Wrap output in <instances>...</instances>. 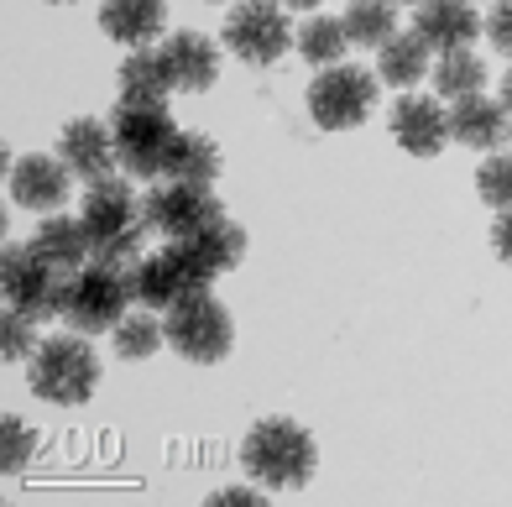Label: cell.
<instances>
[{
  "instance_id": "obj_1",
  "label": "cell",
  "mask_w": 512,
  "mask_h": 507,
  "mask_svg": "<svg viewBox=\"0 0 512 507\" xmlns=\"http://www.w3.org/2000/svg\"><path fill=\"white\" fill-rule=\"evenodd\" d=\"M79 220L89 230V241H95V262H110L121 272H131L136 262H142L152 220H147V199H136V189L126 178L89 183Z\"/></svg>"
},
{
  "instance_id": "obj_2",
  "label": "cell",
  "mask_w": 512,
  "mask_h": 507,
  "mask_svg": "<svg viewBox=\"0 0 512 507\" xmlns=\"http://www.w3.org/2000/svg\"><path fill=\"white\" fill-rule=\"evenodd\" d=\"M241 466H246V476L256 481V487L298 492V487H309V476L319 466V445H314V434L304 424L262 419V424H251L246 440H241Z\"/></svg>"
},
{
  "instance_id": "obj_3",
  "label": "cell",
  "mask_w": 512,
  "mask_h": 507,
  "mask_svg": "<svg viewBox=\"0 0 512 507\" xmlns=\"http://www.w3.org/2000/svg\"><path fill=\"white\" fill-rule=\"evenodd\" d=\"M27 382L42 403H58V408H79L95 398L100 387V356L89 351V340L79 335H53L37 345V356L27 366Z\"/></svg>"
},
{
  "instance_id": "obj_4",
  "label": "cell",
  "mask_w": 512,
  "mask_h": 507,
  "mask_svg": "<svg viewBox=\"0 0 512 507\" xmlns=\"http://www.w3.org/2000/svg\"><path fill=\"white\" fill-rule=\"evenodd\" d=\"M110 136H115V157H121V168L131 178H162V168H168V152L178 142V126L168 105H115L110 115Z\"/></svg>"
},
{
  "instance_id": "obj_5",
  "label": "cell",
  "mask_w": 512,
  "mask_h": 507,
  "mask_svg": "<svg viewBox=\"0 0 512 507\" xmlns=\"http://www.w3.org/2000/svg\"><path fill=\"white\" fill-rule=\"evenodd\" d=\"M209 283H215V272L199 262V251L189 241H168L162 251H147L131 267V298L142 309H162V314L183 304L189 293H204Z\"/></svg>"
},
{
  "instance_id": "obj_6",
  "label": "cell",
  "mask_w": 512,
  "mask_h": 507,
  "mask_svg": "<svg viewBox=\"0 0 512 507\" xmlns=\"http://www.w3.org/2000/svg\"><path fill=\"white\" fill-rule=\"evenodd\" d=\"M162 330H168V345L183 361H199V366L225 361L230 345H236V319H230V309L209 288L173 304L168 319H162Z\"/></svg>"
},
{
  "instance_id": "obj_7",
  "label": "cell",
  "mask_w": 512,
  "mask_h": 507,
  "mask_svg": "<svg viewBox=\"0 0 512 507\" xmlns=\"http://www.w3.org/2000/svg\"><path fill=\"white\" fill-rule=\"evenodd\" d=\"M131 304V272L110 267V262H89L68 278V298H63V319L79 335H100L115 330L126 319Z\"/></svg>"
},
{
  "instance_id": "obj_8",
  "label": "cell",
  "mask_w": 512,
  "mask_h": 507,
  "mask_svg": "<svg viewBox=\"0 0 512 507\" xmlns=\"http://www.w3.org/2000/svg\"><path fill=\"white\" fill-rule=\"evenodd\" d=\"M147 220L157 236L168 241H194L199 230L225 220V204L215 194V183H183V178H162L147 194Z\"/></svg>"
},
{
  "instance_id": "obj_9",
  "label": "cell",
  "mask_w": 512,
  "mask_h": 507,
  "mask_svg": "<svg viewBox=\"0 0 512 507\" xmlns=\"http://www.w3.org/2000/svg\"><path fill=\"white\" fill-rule=\"evenodd\" d=\"M0 278H6V304L32 314V319H53L63 314L68 298V272H58L48 257H37V246H6V262H0Z\"/></svg>"
},
{
  "instance_id": "obj_10",
  "label": "cell",
  "mask_w": 512,
  "mask_h": 507,
  "mask_svg": "<svg viewBox=\"0 0 512 507\" xmlns=\"http://www.w3.org/2000/svg\"><path fill=\"white\" fill-rule=\"evenodd\" d=\"M293 27L283 16V0H241L236 11L225 16V48L251 68H267L293 48Z\"/></svg>"
},
{
  "instance_id": "obj_11",
  "label": "cell",
  "mask_w": 512,
  "mask_h": 507,
  "mask_svg": "<svg viewBox=\"0 0 512 507\" xmlns=\"http://www.w3.org/2000/svg\"><path fill=\"white\" fill-rule=\"evenodd\" d=\"M371 105H377V79L366 74V68H324V74L309 84V115L324 126V131H351L361 126Z\"/></svg>"
},
{
  "instance_id": "obj_12",
  "label": "cell",
  "mask_w": 512,
  "mask_h": 507,
  "mask_svg": "<svg viewBox=\"0 0 512 507\" xmlns=\"http://www.w3.org/2000/svg\"><path fill=\"white\" fill-rule=\"evenodd\" d=\"M68 189H74V173H68V163H63V157H42V152L16 157L11 178H6L11 204H21V210H42V215L63 210Z\"/></svg>"
},
{
  "instance_id": "obj_13",
  "label": "cell",
  "mask_w": 512,
  "mask_h": 507,
  "mask_svg": "<svg viewBox=\"0 0 512 507\" xmlns=\"http://www.w3.org/2000/svg\"><path fill=\"white\" fill-rule=\"evenodd\" d=\"M392 142L408 157H439L450 142V110L434 95H403L392 105Z\"/></svg>"
},
{
  "instance_id": "obj_14",
  "label": "cell",
  "mask_w": 512,
  "mask_h": 507,
  "mask_svg": "<svg viewBox=\"0 0 512 507\" xmlns=\"http://www.w3.org/2000/svg\"><path fill=\"white\" fill-rule=\"evenodd\" d=\"M58 157L68 163V173L84 178V183H100V178H115L121 157H115V136H110V121L100 126L95 115H79L68 121L63 136H58Z\"/></svg>"
},
{
  "instance_id": "obj_15",
  "label": "cell",
  "mask_w": 512,
  "mask_h": 507,
  "mask_svg": "<svg viewBox=\"0 0 512 507\" xmlns=\"http://www.w3.org/2000/svg\"><path fill=\"white\" fill-rule=\"evenodd\" d=\"M507 136H512V126H507V105L502 100L465 95V100L450 105V142L476 147V152H497Z\"/></svg>"
},
{
  "instance_id": "obj_16",
  "label": "cell",
  "mask_w": 512,
  "mask_h": 507,
  "mask_svg": "<svg viewBox=\"0 0 512 507\" xmlns=\"http://www.w3.org/2000/svg\"><path fill=\"white\" fill-rule=\"evenodd\" d=\"M162 58H168L173 89H183V95H204L220 74V53L204 32H178L173 42H162Z\"/></svg>"
},
{
  "instance_id": "obj_17",
  "label": "cell",
  "mask_w": 512,
  "mask_h": 507,
  "mask_svg": "<svg viewBox=\"0 0 512 507\" xmlns=\"http://www.w3.org/2000/svg\"><path fill=\"white\" fill-rule=\"evenodd\" d=\"M413 32L424 37L434 53H455V48H465V42H476L481 21L465 0H424L418 16H413Z\"/></svg>"
},
{
  "instance_id": "obj_18",
  "label": "cell",
  "mask_w": 512,
  "mask_h": 507,
  "mask_svg": "<svg viewBox=\"0 0 512 507\" xmlns=\"http://www.w3.org/2000/svg\"><path fill=\"white\" fill-rule=\"evenodd\" d=\"M32 246H37V257H48L58 272H68V278L95 262V241H89V230H84L79 215H48L37 225Z\"/></svg>"
},
{
  "instance_id": "obj_19",
  "label": "cell",
  "mask_w": 512,
  "mask_h": 507,
  "mask_svg": "<svg viewBox=\"0 0 512 507\" xmlns=\"http://www.w3.org/2000/svg\"><path fill=\"white\" fill-rule=\"evenodd\" d=\"M162 0H105L100 6V32L110 42H126V48H147V42L162 37Z\"/></svg>"
},
{
  "instance_id": "obj_20",
  "label": "cell",
  "mask_w": 512,
  "mask_h": 507,
  "mask_svg": "<svg viewBox=\"0 0 512 507\" xmlns=\"http://www.w3.org/2000/svg\"><path fill=\"white\" fill-rule=\"evenodd\" d=\"M173 95V74L162 48H131V58L121 63V100L126 105H168Z\"/></svg>"
},
{
  "instance_id": "obj_21",
  "label": "cell",
  "mask_w": 512,
  "mask_h": 507,
  "mask_svg": "<svg viewBox=\"0 0 512 507\" xmlns=\"http://www.w3.org/2000/svg\"><path fill=\"white\" fill-rule=\"evenodd\" d=\"M162 178H183V183H215L220 178V147L209 142V136H194L183 131L173 152H168V168H162Z\"/></svg>"
},
{
  "instance_id": "obj_22",
  "label": "cell",
  "mask_w": 512,
  "mask_h": 507,
  "mask_svg": "<svg viewBox=\"0 0 512 507\" xmlns=\"http://www.w3.org/2000/svg\"><path fill=\"white\" fill-rule=\"evenodd\" d=\"M345 37L356 48H382V42L398 37V6L392 0H351L345 11Z\"/></svg>"
},
{
  "instance_id": "obj_23",
  "label": "cell",
  "mask_w": 512,
  "mask_h": 507,
  "mask_svg": "<svg viewBox=\"0 0 512 507\" xmlns=\"http://www.w3.org/2000/svg\"><path fill=\"white\" fill-rule=\"evenodd\" d=\"M377 74L387 84H418V79L429 74V42L418 37V32H398L392 42H382Z\"/></svg>"
},
{
  "instance_id": "obj_24",
  "label": "cell",
  "mask_w": 512,
  "mask_h": 507,
  "mask_svg": "<svg viewBox=\"0 0 512 507\" xmlns=\"http://www.w3.org/2000/svg\"><path fill=\"white\" fill-rule=\"evenodd\" d=\"M481 84H486V63L471 48L439 53V63H434V95L465 100V95H481Z\"/></svg>"
},
{
  "instance_id": "obj_25",
  "label": "cell",
  "mask_w": 512,
  "mask_h": 507,
  "mask_svg": "<svg viewBox=\"0 0 512 507\" xmlns=\"http://www.w3.org/2000/svg\"><path fill=\"white\" fill-rule=\"evenodd\" d=\"M189 246L199 251V262L220 278V272L241 267V257H246V230H241L236 220H215L209 230H199V236H194Z\"/></svg>"
},
{
  "instance_id": "obj_26",
  "label": "cell",
  "mask_w": 512,
  "mask_h": 507,
  "mask_svg": "<svg viewBox=\"0 0 512 507\" xmlns=\"http://www.w3.org/2000/svg\"><path fill=\"white\" fill-rule=\"evenodd\" d=\"M293 48L304 53L309 63H319V68H335V63L345 58V48H351V37H345V21H335V16H309L304 27H298Z\"/></svg>"
},
{
  "instance_id": "obj_27",
  "label": "cell",
  "mask_w": 512,
  "mask_h": 507,
  "mask_svg": "<svg viewBox=\"0 0 512 507\" xmlns=\"http://www.w3.org/2000/svg\"><path fill=\"white\" fill-rule=\"evenodd\" d=\"M157 345H168V330H162L152 314H126L121 325H115V356L121 361H147Z\"/></svg>"
},
{
  "instance_id": "obj_28",
  "label": "cell",
  "mask_w": 512,
  "mask_h": 507,
  "mask_svg": "<svg viewBox=\"0 0 512 507\" xmlns=\"http://www.w3.org/2000/svg\"><path fill=\"white\" fill-rule=\"evenodd\" d=\"M476 194H481V204H492V210H512V157L507 152H492L476 168Z\"/></svg>"
},
{
  "instance_id": "obj_29",
  "label": "cell",
  "mask_w": 512,
  "mask_h": 507,
  "mask_svg": "<svg viewBox=\"0 0 512 507\" xmlns=\"http://www.w3.org/2000/svg\"><path fill=\"white\" fill-rule=\"evenodd\" d=\"M37 345H42L37 340V319L6 304V319H0V351H6V361H32Z\"/></svg>"
},
{
  "instance_id": "obj_30",
  "label": "cell",
  "mask_w": 512,
  "mask_h": 507,
  "mask_svg": "<svg viewBox=\"0 0 512 507\" xmlns=\"http://www.w3.org/2000/svg\"><path fill=\"white\" fill-rule=\"evenodd\" d=\"M0 434H6V471H21V466L32 460V434L21 429L16 419H6V424H0Z\"/></svg>"
},
{
  "instance_id": "obj_31",
  "label": "cell",
  "mask_w": 512,
  "mask_h": 507,
  "mask_svg": "<svg viewBox=\"0 0 512 507\" xmlns=\"http://www.w3.org/2000/svg\"><path fill=\"white\" fill-rule=\"evenodd\" d=\"M486 37H492V48L512 58V0H497L492 16H486Z\"/></svg>"
},
{
  "instance_id": "obj_32",
  "label": "cell",
  "mask_w": 512,
  "mask_h": 507,
  "mask_svg": "<svg viewBox=\"0 0 512 507\" xmlns=\"http://www.w3.org/2000/svg\"><path fill=\"white\" fill-rule=\"evenodd\" d=\"M492 246H497V257L512 267V210L497 215V225H492Z\"/></svg>"
},
{
  "instance_id": "obj_33",
  "label": "cell",
  "mask_w": 512,
  "mask_h": 507,
  "mask_svg": "<svg viewBox=\"0 0 512 507\" xmlns=\"http://www.w3.org/2000/svg\"><path fill=\"white\" fill-rule=\"evenodd\" d=\"M209 502H256V492H251V487H220Z\"/></svg>"
},
{
  "instance_id": "obj_34",
  "label": "cell",
  "mask_w": 512,
  "mask_h": 507,
  "mask_svg": "<svg viewBox=\"0 0 512 507\" xmlns=\"http://www.w3.org/2000/svg\"><path fill=\"white\" fill-rule=\"evenodd\" d=\"M283 6H288V11H304V16H314V11H319V0H283Z\"/></svg>"
},
{
  "instance_id": "obj_35",
  "label": "cell",
  "mask_w": 512,
  "mask_h": 507,
  "mask_svg": "<svg viewBox=\"0 0 512 507\" xmlns=\"http://www.w3.org/2000/svg\"><path fill=\"white\" fill-rule=\"evenodd\" d=\"M502 105H507V110H512V74H507V79H502Z\"/></svg>"
},
{
  "instance_id": "obj_36",
  "label": "cell",
  "mask_w": 512,
  "mask_h": 507,
  "mask_svg": "<svg viewBox=\"0 0 512 507\" xmlns=\"http://www.w3.org/2000/svg\"><path fill=\"white\" fill-rule=\"evenodd\" d=\"M392 6H424V0H392Z\"/></svg>"
},
{
  "instance_id": "obj_37",
  "label": "cell",
  "mask_w": 512,
  "mask_h": 507,
  "mask_svg": "<svg viewBox=\"0 0 512 507\" xmlns=\"http://www.w3.org/2000/svg\"><path fill=\"white\" fill-rule=\"evenodd\" d=\"M58 6H63V0H58Z\"/></svg>"
}]
</instances>
